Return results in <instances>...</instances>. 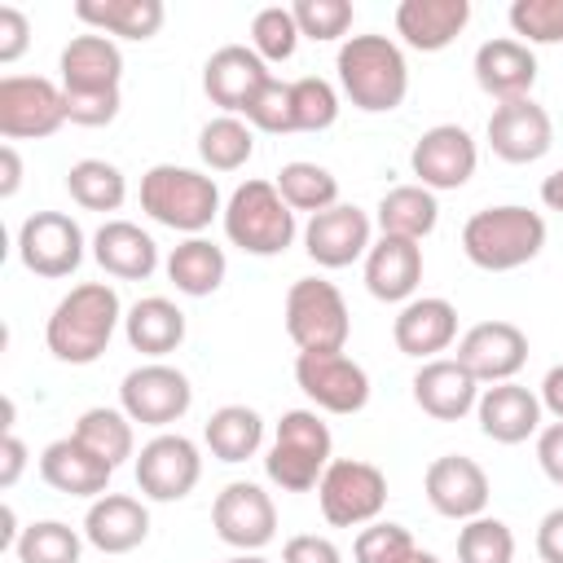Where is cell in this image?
Segmentation results:
<instances>
[{"label":"cell","instance_id":"obj_41","mask_svg":"<svg viewBox=\"0 0 563 563\" xmlns=\"http://www.w3.org/2000/svg\"><path fill=\"white\" fill-rule=\"evenodd\" d=\"M457 563H515V532L510 523L479 515L466 519L457 532Z\"/></svg>","mask_w":563,"mask_h":563},{"label":"cell","instance_id":"obj_35","mask_svg":"<svg viewBox=\"0 0 563 563\" xmlns=\"http://www.w3.org/2000/svg\"><path fill=\"white\" fill-rule=\"evenodd\" d=\"M202 440H207L211 457L238 466V462H246V457L260 453V444H264V418H260V409H251V405H220V409L207 418Z\"/></svg>","mask_w":563,"mask_h":563},{"label":"cell","instance_id":"obj_32","mask_svg":"<svg viewBox=\"0 0 563 563\" xmlns=\"http://www.w3.org/2000/svg\"><path fill=\"white\" fill-rule=\"evenodd\" d=\"M75 18L101 35H119V40H154L167 9L163 0H79Z\"/></svg>","mask_w":563,"mask_h":563},{"label":"cell","instance_id":"obj_15","mask_svg":"<svg viewBox=\"0 0 563 563\" xmlns=\"http://www.w3.org/2000/svg\"><path fill=\"white\" fill-rule=\"evenodd\" d=\"M409 167H413L418 185L431 189V194L462 189V185L475 176V167H479L475 136H471L462 123H435V128H427V132L413 141Z\"/></svg>","mask_w":563,"mask_h":563},{"label":"cell","instance_id":"obj_23","mask_svg":"<svg viewBox=\"0 0 563 563\" xmlns=\"http://www.w3.org/2000/svg\"><path fill=\"white\" fill-rule=\"evenodd\" d=\"M475 84L501 106V101H519V97H532V84H537V53L515 40V35H497V40H484L475 48Z\"/></svg>","mask_w":563,"mask_h":563},{"label":"cell","instance_id":"obj_16","mask_svg":"<svg viewBox=\"0 0 563 563\" xmlns=\"http://www.w3.org/2000/svg\"><path fill=\"white\" fill-rule=\"evenodd\" d=\"M369 246H374V220L352 202H334L330 211H317L303 224V251L317 268H347L365 260Z\"/></svg>","mask_w":563,"mask_h":563},{"label":"cell","instance_id":"obj_38","mask_svg":"<svg viewBox=\"0 0 563 563\" xmlns=\"http://www.w3.org/2000/svg\"><path fill=\"white\" fill-rule=\"evenodd\" d=\"M66 194L84 211H119L128 198V176L106 158H79L66 172Z\"/></svg>","mask_w":563,"mask_h":563},{"label":"cell","instance_id":"obj_11","mask_svg":"<svg viewBox=\"0 0 563 563\" xmlns=\"http://www.w3.org/2000/svg\"><path fill=\"white\" fill-rule=\"evenodd\" d=\"M84 246H88V238H84L79 220L66 216V211H35L18 229L22 268L35 273V277H48V282L70 277L84 264Z\"/></svg>","mask_w":563,"mask_h":563},{"label":"cell","instance_id":"obj_2","mask_svg":"<svg viewBox=\"0 0 563 563\" xmlns=\"http://www.w3.org/2000/svg\"><path fill=\"white\" fill-rule=\"evenodd\" d=\"M334 70L343 97L365 114H391L409 92V62L391 35H347Z\"/></svg>","mask_w":563,"mask_h":563},{"label":"cell","instance_id":"obj_9","mask_svg":"<svg viewBox=\"0 0 563 563\" xmlns=\"http://www.w3.org/2000/svg\"><path fill=\"white\" fill-rule=\"evenodd\" d=\"M66 123V92L44 75H4L0 79V136L44 141Z\"/></svg>","mask_w":563,"mask_h":563},{"label":"cell","instance_id":"obj_6","mask_svg":"<svg viewBox=\"0 0 563 563\" xmlns=\"http://www.w3.org/2000/svg\"><path fill=\"white\" fill-rule=\"evenodd\" d=\"M220 224H224V238H229L238 251L260 255V260L282 255V251L295 242V233H299L295 211L286 207V198L277 194L273 180H242V185L229 194Z\"/></svg>","mask_w":563,"mask_h":563},{"label":"cell","instance_id":"obj_44","mask_svg":"<svg viewBox=\"0 0 563 563\" xmlns=\"http://www.w3.org/2000/svg\"><path fill=\"white\" fill-rule=\"evenodd\" d=\"M413 532L405 523H391V519H374L356 532L352 541V559L356 563H405L413 554Z\"/></svg>","mask_w":563,"mask_h":563},{"label":"cell","instance_id":"obj_12","mask_svg":"<svg viewBox=\"0 0 563 563\" xmlns=\"http://www.w3.org/2000/svg\"><path fill=\"white\" fill-rule=\"evenodd\" d=\"M202 479V453L180 431H158L136 453V488L145 501H185Z\"/></svg>","mask_w":563,"mask_h":563},{"label":"cell","instance_id":"obj_58","mask_svg":"<svg viewBox=\"0 0 563 563\" xmlns=\"http://www.w3.org/2000/svg\"><path fill=\"white\" fill-rule=\"evenodd\" d=\"M224 563H268L264 554H233V559H224Z\"/></svg>","mask_w":563,"mask_h":563},{"label":"cell","instance_id":"obj_57","mask_svg":"<svg viewBox=\"0 0 563 563\" xmlns=\"http://www.w3.org/2000/svg\"><path fill=\"white\" fill-rule=\"evenodd\" d=\"M405 563H440V559H435V554H431V550H413V554H409V559H405Z\"/></svg>","mask_w":563,"mask_h":563},{"label":"cell","instance_id":"obj_56","mask_svg":"<svg viewBox=\"0 0 563 563\" xmlns=\"http://www.w3.org/2000/svg\"><path fill=\"white\" fill-rule=\"evenodd\" d=\"M541 202H545L550 211H559V216H563V167H559V172H550V176L541 180Z\"/></svg>","mask_w":563,"mask_h":563},{"label":"cell","instance_id":"obj_17","mask_svg":"<svg viewBox=\"0 0 563 563\" xmlns=\"http://www.w3.org/2000/svg\"><path fill=\"white\" fill-rule=\"evenodd\" d=\"M554 145V123L545 114V106H537L532 97H519V101H501L493 106L488 114V150L501 158V163H537L545 158Z\"/></svg>","mask_w":563,"mask_h":563},{"label":"cell","instance_id":"obj_7","mask_svg":"<svg viewBox=\"0 0 563 563\" xmlns=\"http://www.w3.org/2000/svg\"><path fill=\"white\" fill-rule=\"evenodd\" d=\"M286 334L299 352H343L352 334V317L343 303V290L325 277H299L286 290L282 308Z\"/></svg>","mask_w":563,"mask_h":563},{"label":"cell","instance_id":"obj_10","mask_svg":"<svg viewBox=\"0 0 563 563\" xmlns=\"http://www.w3.org/2000/svg\"><path fill=\"white\" fill-rule=\"evenodd\" d=\"M189 405H194V387L167 361H145V365L128 369L119 383V409L141 427L163 431V427L180 422L189 413Z\"/></svg>","mask_w":563,"mask_h":563},{"label":"cell","instance_id":"obj_40","mask_svg":"<svg viewBox=\"0 0 563 563\" xmlns=\"http://www.w3.org/2000/svg\"><path fill=\"white\" fill-rule=\"evenodd\" d=\"M13 554H18V563H79L84 532H75L62 519H35L22 528Z\"/></svg>","mask_w":563,"mask_h":563},{"label":"cell","instance_id":"obj_3","mask_svg":"<svg viewBox=\"0 0 563 563\" xmlns=\"http://www.w3.org/2000/svg\"><path fill=\"white\" fill-rule=\"evenodd\" d=\"M545 251V220L532 207H484L462 224V255L484 273H510Z\"/></svg>","mask_w":563,"mask_h":563},{"label":"cell","instance_id":"obj_50","mask_svg":"<svg viewBox=\"0 0 563 563\" xmlns=\"http://www.w3.org/2000/svg\"><path fill=\"white\" fill-rule=\"evenodd\" d=\"M31 44V22L18 4H0V62L13 66Z\"/></svg>","mask_w":563,"mask_h":563},{"label":"cell","instance_id":"obj_49","mask_svg":"<svg viewBox=\"0 0 563 563\" xmlns=\"http://www.w3.org/2000/svg\"><path fill=\"white\" fill-rule=\"evenodd\" d=\"M282 563H343V550L321 532H299L282 545Z\"/></svg>","mask_w":563,"mask_h":563},{"label":"cell","instance_id":"obj_43","mask_svg":"<svg viewBox=\"0 0 563 563\" xmlns=\"http://www.w3.org/2000/svg\"><path fill=\"white\" fill-rule=\"evenodd\" d=\"M295 101V132H325L339 119V88L321 75H303L290 84Z\"/></svg>","mask_w":563,"mask_h":563},{"label":"cell","instance_id":"obj_1","mask_svg":"<svg viewBox=\"0 0 563 563\" xmlns=\"http://www.w3.org/2000/svg\"><path fill=\"white\" fill-rule=\"evenodd\" d=\"M119 325H123L119 290L110 282H79L48 312V321H44V347L62 365H92L110 347V339H114Z\"/></svg>","mask_w":563,"mask_h":563},{"label":"cell","instance_id":"obj_31","mask_svg":"<svg viewBox=\"0 0 563 563\" xmlns=\"http://www.w3.org/2000/svg\"><path fill=\"white\" fill-rule=\"evenodd\" d=\"M123 339L132 352L163 361L185 343V312L163 295H145L123 312Z\"/></svg>","mask_w":563,"mask_h":563},{"label":"cell","instance_id":"obj_39","mask_svg":"<svg viewBox=\"0 0 563 563\" xmlns=\"http://www.w3.org/2000/svg\"><path fill=\"white\" fill-rule=\"evenodd\" d=\"M273 185H277V194L286 198L290 211L317 216V211H330L339 202V176L330 167H321V163H308V158L282 163V172H277Z\"/></svg>","mask_w":563,"mask_h":563},{"label":"cell","instance_id":"obj_48","mask_svg":"<svg viewBox=\"0 0 563 563\" xmlns=\"http://www.w3.org/2000/svg\"><path fill=\"white\" fill-rule=\"evenodd\" d=\"M123 92H66V123L79 128H106L119 119Z\"/></svg>","mask_w":563,"mask_h":563},{"label":"cell","instance_id":"obj_51","mask_svg":"<svg viewBox=\"0 0 563 563\" xmlns=\"http://www.w3.org/2000/svg\"><path fill=\"white\" fill-rule=\"evenodd\" d=\"M537 466L545 471L550 484L563 488V422H550L537 431Z\"/></svg>","mask_w":563,"mask_h":563},{"label":"cell","instance_id":"obj_24","mask_svg":"<svg viewBox=\"0 0 563 563\" xmlns=\"http://www.w3.org/2000/svg\"><path fill=\"white\" fill-rule=\"evenodd\" d=\"M541 396L523 383H493L479 391V405H475V418H479V431L493 440V444H523L541 431Z\"/></svg>","mask_w":563,"mask_h":563},{"label":"cell","instance_id":"obj_14","mask_svg":"<svg viewBox=\"0 0 563 563\" xmlns=\"http://www.w3.org/2000/svg\"><path fill=\"white\" fill-rule=\"evenodd\" d=\"M211 528L238 554H260L277 537V506L260 484L233 479L211 501Z\"/></svg>","mask_w":563,"mask_h":563},{"label":"cell","instance_id":"obj_45","mask_svg":"<svg viewBox=\"0 0 563 563\" xmlns=\"http://www.w3.org/2000/svg\"><path fill=\"white\" fill-rule=\"evenodd\" d=\"M290 13H295L299 35L303 40H317V44L343 40L352 31V18H356V9L347 0H295Z\"/></svg>","mask_w":563,"mask_h":563},{"label":"cell","instance_id":"obj_30","mask_svg":"<svg viewBox=\"0 0 563 563\" xmlns=\"http://www.w3.org/2000/svg\"><path fill=\"white\" fill-rule=\"evenodd\" d=\"M92 260L119 282H145L158 268V242L132 220H106L92 233Z\"/></svg>","mask_w":563,"mask_h":563},{"label":"cell","instance_id":"obj_20","mask_svg":"<svg viewBox=\"0 0 563 563\" xmlns=\"http://www.w3.org/2000/svg\"><path fill=\"white\" fill-rule=\"evenodd\" d=\"M457 361L475 383H510L528 361V334L515 321H479L457 339Z\"/></svg>","mask_w":563,"mask_h":563},{"label":"cell","instance_id":"obj_47","mask_svg":"<svg viewBox=\"0 0 563 563\" xmlns=\"http://www.w3.org/2000/svg\"><path fill=\"white\" fill-rule=\"evenodd\" d=\"M255 132H273V136H286L295 132V101H290V84H282L277 75L255 92V101L246 106L242 114Z\"/></svg>","mask_w":563,"mask_h":563},{"label":"cell","instance_id":"obj_18","mask_svg":"<svg viewBox=\"0 0 563 563\" xmlns=\"http://www.w3.org/2000/svg\"><path fill=\"white\" fill-rule=\"evenodd\" d=\"M422 493H427V501H431L435 515L466 523V519H479V515H484L493 488H488V475H484V466H479L475 457H466V453H444V457H435V462L427 466Z\"/></svg>","mask_w":563,"mask_h":563},{"label":"cell","instance_id":"obj_19","mask_svg":"<svg viewBox=\"0 0 563 563\" xmlns=\"http://www.w3.org/2000/svg\"><path fill=\"white\" fill-rule=\"evenodd\" d=\"M268 79H273V70L251 44H224L202 66V92L211 97V106H220L224 114H238V119L246 114V106L255 101V92Z\"/></svg>","mask_w":563,"mask_h":563},{"label":"cell","instance_id":"obj_55","mask_svg":"<svg viewBox=\"0 0 563 563\" xmlns=\"http://www.w3.org/2000/svg\"><path fill=\"white\" fill-rule=\"evenodd\" d=\"M0 167H4V176H0V198H13L18 194V185H22V158H18V145H0Z\"/></svg>","mask_w":563,"mask_h":563},{"label":"cell","instance_id":"obj_25","mask_svg":"<svg viewBox=\"0 0 563 563\" xmlns=\"http://www.w3.org/2000/svg\"><path fill=\"white\" fill-rule=\"evenodd\" d=\"M150 537V510L132 493H101L84 515V541L101 554H128Z\"/></svg>","mask_w":563,"mask_h":563},{"label":"cell","instance_id":"obj_4","mask_svg":"<svg viewBox=\"0 0 563 563\" xmlns=\"http://www.w3.org/2000/svg\"><path fill=\"white\" fill-rule=\"evenodd\" d=\"M141 211L163 224L176 229L185 238H202V229L224 216L220 207V189L207 172L198 167H180V163H154L141 176Z\"/></svg>","mask_w":563,"mask_h":563},{"label":"cell","instance_id":"obj_52","mask_svg":"<svg viewBox=\"0 0 563 563\" xmlns=\"http://www.w3.org/2000/svg\"><path fill=\"white\" fill-rule=\"evenodd\" d=\"M537 554H541V563H563V506L541 515V523H537Z\"/></svg>","mask_w":563,"mask_h":563},{"label":"cell","instance_id":"obj_54","mask_svg":"<svg viewBox=\"0 0 563 563\" xmlns=\"http://www.w3.org/2000/svg\"><path fill=\"white\" fill-rule=\"evenodd\" d=\"M541 409L554 413V422H563V365H550L545 378H541Z\"/></svg>","mask_w":563,"mask_h":563},{"label":"cell","instance_id":"obj_53","mask_svg":"<svg viewBox=\"0 0 563 563\" xmlns=\"http://www.w3.org/2000/svg\"><path fill=\"white\" fill-rule=\"evenodd\" d=\"M22 471H26V444L13 431H4V440H0V488L9 493Z\"/></svg>","mask_w":563,"mask_h":563},{"label":"cell","instance_id":"obj_36","mask_svg":"<svg viewBox=\"0 0 563 563\" xmlns=\"http://www.w3.org/2000/svg\"><path fill=\"white\" fill-rule=\"evenodd\" d=\"M84 449H92L106 466H123L128 457H136V431H132V418L123 409H110V405H92L75 418V431H70Z\"/></svg>","mask_w":563,"mask_h":563},{"label":"cell","instance_id":"obj_21","mask_svg":"<svg viewBox=\"0 0 563 563\" xmlns=\"http://www.w3.org/2000/svg\"><path fill=\"white\" fill-rule=\"evenodd\" d=\"M413 405L435 418V422H457L466 418L475 405H479V383L475 374L457 361V356H435V361H422L418 374H413Z\"/></svg>","mask_w":563,"mask_h":563},{"label":"cell","instance_id":"obj_46","mask_svg":"<svg viewBox=\"0 0 563 563\" xmlns=\"http://www.w3.org/2000/svg\"><path fill=\"white\" fill-rule=\"evenodd\" d=\"M510 31L532 44H563V0H515L510 4Z\"/></svg>","mask_w":563,"mask_h":563},{"label":"cell","instance_id":"obj_28","mask_svg":"<svg viewBox=\"0 0 563 563\" xmlns=\"http://www.w3.org/2000/svg\"><path fill=\"white\" fill-rule=\"evenodd\" d=\"M110 475H114V466H106L75 435H62V440L44 444V453H40V479L66 497H101V493H110Z\"/></svg>","mask_w":563,"mask_h":563},{"label":"cell","instance_id":"obj_5","mask_svg":"<svg viewBox=\"0 0 563 563\" xmlns=\"http://www.w3.org/2000/svg\"><path fill=\"white\" fill-rule=\"evenodd\" d=\"M330 462H334V435L321 422V413L317 409H286L273 427L264 475L282 493H308L321 484Z\"/></svg>","mask_w":563,"mask_h":563},{"label":"cell","instance_id":"obj_34","mask_svg":"<svg viewBox=\"0 0 563 563\" xmlns=\"http://www.w3.org/2000/svg\"><path fill=\"white\" fill-rule=\"evenodd\" d=\"M374 220H378V229H383L387 238L422 242V238H431L435 224H440V202H435V194L422 189V185H396V189H387V194L378 198Z\"/></svg>","mask_w":563,"mask_h":563},{"label":"cell","instance_id":"obj_22","mask_svg":"<svg viewBox=\"0 0 563 563\" xmlns=\"http://www.w3.org/2000/svg\"><path fill=\"white\" fill-rule=\"evenodd\" d=\"M457 339V308L440 295H413L409 303H400L396 321H391V343L396 352L413 356V361H435L440 352H449Z\"/></svg>","mask_w":563,"mask_h":563},{"label":"cell","instance_id":"obj_8","mask_svg":"<svg viewBox=\"0 0 563 563\" xmlns=\"http://www.w3.org/2000/svg\"><path fill=\"white\" fill-rule=\"evenodd\" d=\"M317 506L330 528H365L387 506V475L361 457H334L317 484Z\"/></svg>","mask_w":563,"mask_h":563},{"label":"cell","instance_id":"obj_27","mask_svg":"<svg viewBox=\"0 0 563 563\" xmlns=\"http://www.w3.org/2000/svg\"><path fill=\"white\" fill-rule=\"evenodd\" d=\"M422 282V246L409 238H378L365 251V290L378 303H409Z\"/></svg>","mask_w":563,"mask_h":563},{"label":"cell","instance_id":"obj_37","mask_svg":"<svg viewBox=\"0 0 563 563\" xmlns=\"http://www.w3.org/2000/svg\"><path fill=\"white\" fill-rule=\"evenodd\" d=\"M255 154V128L238 114H216L202 123L198 132V158L211 167V172H238L246 167Z\"/></svg>","mask_w":563,"mask_h":563},{"label":"cell","instance_id":"obj_29","mask_svg":"<svg viewBox=\"0 0 563 563\" xmlns=\"http://www.w3.org/2000/svg\"><path fill=\"white\" fill-rule=\"evenodd\" d=\"M471 22V0H400L396 4V35L418 53L449 48Z\"/></svg>","mask_w":563,"mask_h":563},{"label":"cell","instance_id":"obj_13","mask_svg":"<svg viewBox=\"0 0 563 563\" xmlns=\"http://www.w3.org/2000/svg\"><path fill=\"white\" fill-rule=\"evenodd\" d=\"M295 383L317 409L339 413V418L361 413L369 405V374L361 361H352L343 352H299Z\"/></svg>","mask_w":563,"mask_h":563},{"label":"cell","instance_id":"obj_42","mask_svg":"<svg viewBox=\"0 0 563 563\" xmlns=\"http://www.w3.org/2000/svg\"><path fill=\"white\" fill-rule=\"evenodd\" d=\"M299 26H295V13L290 4H264L255 18H251V48L264 57V62H290L295 48H299Z\"/></svg>","mask_w":563,"mask_h":563},{"label":"cell","instance_id":"obj_33","mask_svg":"<svg viewBox=\"0 0 563 563\" xmlns=\"http://www.w3.org/2000/svg\"><path fill=\"white\" fill-rule=\"evenodd\" d=\"M167 282L189 295V299H207L224 286V273H229V255L224 246H216L211 238H185L180 246H172L167 255Z\"/></svg>","mask_w":563,"mask_h":563},{"label":"cell","instance_id":"obj_26","mask_svg":"<svg viewBox=\"0 0 563 563\" xmlns=\"http://www.w3.org/2000/svg\"><path fill=\"white\" fill-rule=\"evenodd\" d=\"M57 70H62V92H119L123 53L110 35L88 31L62 48Z\"/></svg>","mask_w":563,"mask_h":563}]
</instances>
